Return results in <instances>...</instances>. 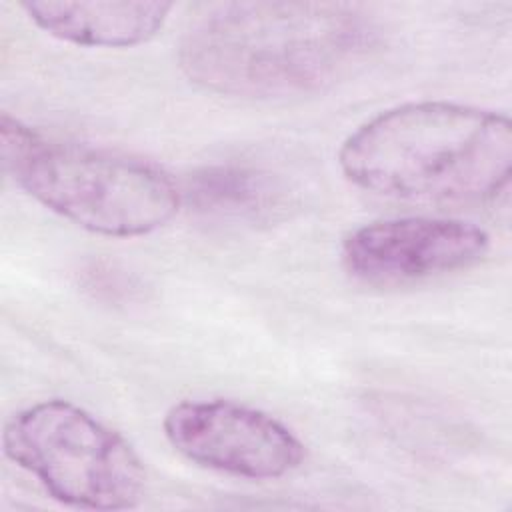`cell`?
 <instances>
[{"instance_id":"6da1fadb","label":"cell","mask_w":512,"mask_h":512,"mask_svg":"<svg viewBox=\"0 0 512 512\" xmlns=\"http://www.w3.org/2000/svg\"><path fill=\"white\" fill-rule=\"evenodd\" d=\"M380 26L346 2H224L180 42V68L200 88L252 100L296 98L336 84L376 48Z\"/></svg>"},{"instance_id":"7a4b0ae2","label":"cell","mask_w":512,"mask_h":512,"mask_svg":"<svg viewBox=\"0 0 512 512\" xmlns=\"http://www.w3.org/2000/svg\"><path fill=\"white\" fill-rule=\"evenodd\" d=\"M338 166L358 188L420 204L484 202L512 172L508 116L444 100L406 102L360 124Z\"/></svg>"},{"instance_id":"3957f363","label":"cell","mask_w":512,"mask_h":512,"mask_svg":"<svg viewBox=\"0 0 512 512\" xmlns=\"http://www.w3.org/2000/svg\"><path fill=\"white\" fill-rule=\"evenodd\" d=\"M0 158L16 186L88 232L150 234L182 204V190L160 166L108 148L52 140L6 112Z\"/></svg>"},{"instance_id":"277c9868","label":"cell","mask_w":512,"mask_h":512,"mask_svg":"<svg viewBox=\"0 0 512 512\" xmlns=\"http://www.w3.org/2000/svg\"><path fill=\"white\" fill-rule=\"evenodd\" d=\"M2 448L66 506L128 510L142 500L140 456L118 432L68 400H44L12 414Z\"/></svg>"},{"instance_id":"5b68a950","label":"cell","mask_w":512,"mask_h":512,"mask_svg":"<svg viewBox=\"0 0 512 512\" xmlns=\"http://www.w3.org/2000/svg\"><path fill=\"white\" fill-rule=\"evenodd\" d=\"M164 436L190 462L248 480H276L304 460L300 438L274 416L232 400H184L162 422Z\"/></svg>"},{"instance_id":"8992f818","label":"cell","mask_w":512,"mask_h":512,"mask_svg":"<svg viewBox=\"0 0 512 512\" xmlns=\"http://www.w3.org/2000/svg\"><path fill=\"white\" fill-rule=\"evenodd\" d=\"M490 236L474 222L400 216L368 222L342 242L346 272L372 286H404L478 264Z\"/></svg>"},{"instance_id":"52a82bcc","label":"cell","mask_w":512,"mask_h":512,"mask_svg":"<svg viewBox=\"0 0 512 512\" xmlns=\"http://www.w3.org/2000/svg\"><path fill=\"white\" fill-rule=\"evenodd\" d=\"M20 8L46 34L90 48H128L154 38L166 24L170 2H52Z\"/></svg>"},{"instance_id":"ba28073f","label":"cell","mask_w":512,"mask_h":512,"mask_svg":"<svg viewBox=\"0 0 512 512\" xmlns=\"http://www.w3.org/2000/svg\"><path fill=\"white\" fill-rule=\"evenodd\" d=\"M182 200L218 224H258L272 220L284 206V188L272 174L244 164L204 166L188 176Z\"/></svg>"}]
</instances>
